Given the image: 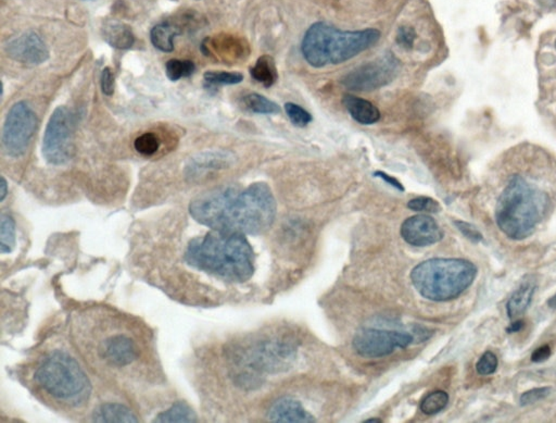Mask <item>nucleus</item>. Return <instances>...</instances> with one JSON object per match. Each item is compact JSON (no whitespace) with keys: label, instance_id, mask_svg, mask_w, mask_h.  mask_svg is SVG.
<instances>
[{"label":"nucleus","instance_id":"ddd939ff","mask_svg":"<svg viewBox=\"0 0 556 423\" xmlns=\"http://www.w3.org/2000/svg\"><path fill=\"white\" fill-rule=\"evenodd\" d=\"M401 235L408 244L425 247L441 241L444 232L435 219L426 214H417L403 222Z\"/></svg>","mask_w":556,"mask_h":423},{"label":"nucleus","instance_id":"79ce46f5","mask_svg":"<svg viewBox=\"0 0 556 423\" xmlns=\"http://www.w3.org/2000/svg\"><path fill=\"white\" fill-rule=\"evenodd\" d=\"M365 422H367V423H373V422L380 423V422H382V420H380V419H378V418H372V419H369V420L365 421Z\"/></svg>","mask_w":556,"mask_h":423},{"label":"nucleus","instance_id":"58836bf2","mask_svg":"<svg viewBox=\"0 0 556 423\" xmlns=\"http://www.w3.org/2000/svg\"><path fill=\"white\" fill-rule=\"evenodd\" d=\"M524 327L525 322L523 321V320H515V321H513L512 323L508 325L506 332H508V334L518 333V332L522 331V330L524 329Z\"/></svg>","mask_w":556,"mask_h":423},{"label":"nucleus","instance_id":"f257e3e1","mask_svg":"<svg viewBox=\"0 0 556 423\" xmlns=\"http://www.w3.org/2000/svg\"><path fill=\"white\" fill-rule=\"evenodd\" d=\"M70 334L86 365L105 380L131 390L161 381L154 335L137 318L110 307H88L72 313Z\"/></svg>","mask_w":556,"mask_h":423},{"label":"nucleus","instance_id":"6e6552de","mask_svg":"<svg viewBox=\"0 0 556 423\" xmlns=\"http://www.w3.org/2000/svg\"><path fill=\"white\" fill-rule=\"evenodd\" d=\"M74 119L67 107L55 109L43 137V156L53 166L67 164L73 155Z\"/></svg>","mask_w":556,"mask_h":423},{"label":"nucleus","instance_id":"bb28decb","mask_svg":"<svg viewBox=\"0 0 556 423\" xmlns=\"http://www.w3.org/2000/svg\"><path fill=\"white\" fill-rule=\"evenodd\" d=\"M449 395L444 391H436L424 398L421 404V410L427 416H434L446 407Z\"/></svg>","mask_w":556,"mask_h":423},{"label":"nucleus","instance_id":"72a5a7b5","mask_svg":"<svg viewBox=\"0 0 556 423\" xmlns=\"http://www.w3.org/2000/svg\"><path fill=\"white\" fill-rule=\"evenodd\" d=\"M417 34L412 26H401L397 33V43L405 49H412Z\"/></svg>","mask_w":556,"mask_h":423},{"label":"nucleus","instance_id":"9b49d317","mask_svg":"<svg viewBox=\"0 0 556 423\" xmlns=\"http://www.w3.org/2000/svg\"><path fill=\"white\" fill-rule=\"evenodd\" d=\"M414 340L415 336L410 332L365 328L355 336L353 348L360 356L382 358L392 355L398 348H408Z\"/></svg>","mask_w":556,"mask_h":423},{"label":"nucleus","instance_id":"f3484780","mask_svg":"<svg viewBox=\"0 0 556 423\" xmlns=\"http://www.w3.org/2000/svg\"><path fill=\"white\" fill-rule=\"evenodd\" d=\"M342 104L351 117L360 125H374L379 121L380 111L369 100L355 95L347 94L342 97Z\"/></svg>","mask_w":556,"mask_h":423},{"label":"nucleus","instance_id":"412c9836","mask_svg":"<svg viewBox=\"0 0 556 423\" xmlns=\"http://www.w3.org/2000/svg\"><path fill=\"white\" fill-rule=\"evenodd\" d=\"M177 26L171 24H157L150 32L152 45L163 53L174 51V38L179 34Z\"/></svg>","mask_w":556,"mask_h":423},{"label":"nucleus","instance_id":"4be33fe9","mask_svg":"<svg viewBox=\"0 0 556 423\" xmlns=\"http://www.w3.org/2000/svg\"><path fill=\"white\" fill-rule=\"evenodd\" d=\"M250 73H251L253 80L259 82L266 88L274 85L278 78L274 59L268 55L262 56L258 59L256 65L250 70Z\"/></svg>","mask_w":556,"mask_h":423},{"label":"nucleus","instance_id":"7ed1b4c3","mask_svg":"<svg viewBox=\"0 0 556 423\" xmlns=\"http://www.w3.org/2000/svg\"><path fill=\"white\" fill-rule=\"evenodd\" d=\"M189 212L211 230L258 235L274 222L276 200L268 184L254 183L245 189L227 187L202 194L190 203Z\"/></svg>","mask_w":556,"mask_h":423},{"label":"nucleus","instance_id":"cd10ccee","mask_svg":"<svg viewBox=\"0 0 556 423\" xmlns=\"http://www.w3.org/2000/svg\"><path fill=\"white\" fill-rule=\"evenodd\" d=\"M204 78L211 86L236 85L243 82V75L239 72L206 71Z\"/></svg>","mask_w":556,"mask_h":423},{"label":"nucleus","instance_id":"aec40b11","mask_svg":"<svg viewBox=\"0 0 556 423\" xmlns=\"http://www.w3.org/2000/svg\"><path fill=\"white\" fill-rule=\"evenodd\" d=\"M535 292H536V284L528 281L513 293L506 305V311L510 319H518L526 313L527 309L530 306Z\"/></svg>","mask_w":556,"mask_h":423},{"label":"nucleus","instance_id":"20e7f679","mask_svg":"<svg viewBox=\"0 0 556 423\" xmlns=\"http://www.w3.org/2000/svg\"><path fill=\"white\" fill-rule=\"evenodd\" d=\"M184 261L194 270L213 278L243 283L254 272V253L246 235L211 230L190 239Z\"/></svg>","mask_w":556,"mask_h":423},{"label":"nucleus","instance_id":"2f4dec72","mask_svg":"<svg viewBox=\"0 0 556 423\" xmlns=\"http://www.w3.org/2000/svg\"><path fill=\"white\" fill-rule=\"evenodd\" d=\"M498 364V357L493 352H486L477 362V372L481 375H493L497 371Z\"/></svg>","mask_w":556,"mask_h":423},{"label":"nucleus","instance_id":"4c0bfd02","mask_svg":"<svg viewBox=\"0 0 556 423\" xmlns=\"http://www.w3.org/2000/svg\"><path fill=\"white\" fill-rule=\"evenodd\" d=\"M375 175L376 177L384 179V182L389 183L392 187H396L399 191H404V187H403L402 184L399 182L398 179H394V177H390V175L386 174V173L382 172V171H378V172L375 173Z\"/></svg>","mask_w":556,"mask_h":423},{"label":"nucleus","instance_id":"393cba45","mask_svg":"<svg viewBox=\"0 0 556 423\" xmlns=\"http://www.w3.org/2000/svg\"><path fill=\"white\" fill-rule=\"evenodd\" d=\"M16 245V222L9 214H1L0 220V251L11 253Z\"/></svg>","mask_w":556,"mask_h":423},{"label":"nucleus","instance_id":"e433bc0d","mask_svg":"<svg viewBox=\"0 0 556 423\" xmlns=\"http://www.w3.org/2000/svg\"><path fill=\"white\" fill-rule=\"evenodd\" d=\"M552 350L549 345H543L541 348H537L535 352L531 355V360L536 364L539 362H543V361L547 360L551 357Z\"/></svg>","mask_w":556,"mask_h":423},{"label":"nucleus","instance_id":"f03ea898","mask_svg":"<svg viewBox=\"0 0 556 423\" xmlns=\"http://www.w3.org/2000/svg\"><path fill=\"white\" fill-rule=\"evenodd\" d=\"M498 157L495 164L504 179L495 200V224L508 239L522 241L535 232L551 209V194L542 181L555 172L556 158L533 143L518 144Z\"/></svg>","mask_w":556,"mask_h":423},{"label":"nucleus","instance_id":"f704fd0d","mask_svg":"<svg viewBox=\"0 0 556 423\" xmlns=\"http://www.w3.org/2000/svg\"><path fill=\"white\" fill-rule=\"evenodd\" d=\"M454 224H456V228L460 230V232L474 244H478V243L483 241V234L479 232L478 229L475 228L472 224H467L464 221H456Z\"/></svg>","mask_w":556,"mask_h":423},{"label":"nucleus","instance_id":"f8f14e48","mask_svg":"<svg viewBox=\"0 0 556 423\" xmlns=\"http://www.w3.org/2000/svg\"><path fill=\"white\" fill-rule=\"evenodd\" d=\"M5 51L16 63L28 66L41 65L49 58L48 47L35 32H26L12 39L6 45Z\"/></svg>","mask_w":556,"mask_h":423},{"label":"nucleus","instance_id":"dca6fc26","mask_svg":"<svg viewBox=\"0 0 556 423\" xmlns=\"http://www.w3.org/2000/svg\"><path fill=\"white\" fill-rule=\"evenodd\" d=\"M268 420L277 423L315 422L314 417L305 410L299 400L291 397L277 400L268 412Z\"/></svg>","mask_w":556,"mask_h":423},{"label":"nucleus","instance_id":"473e14b6","mask_svg":"<svg viewBox=\"0 0 556 423\" xmlns=\"http://www.w3.org/2000/svg\"><path fill=\"white\" fill-rule=\"evenodd\" d=\"M552 389L550 387H536V389L529 390V391L525 392L522 396H520V406L525 407V406L531 405L535 402H539V400H545V397L551 394Z\"/></svg>","mask_w":556,"mask_h":423},{"label":"nucleus","instance_id":"9d476101","mask_svg":"<svg viewBox=\"0 0 556 423\" xmlns=\"http://www.w3.org/2000/svg\"><path fill=\"white\" fill-rule=\"evenodd\" d=\"M401 63L392 53L364 63L342 78L345 88L357 92H372L392 83L400 72Z\"/></svg>","mask_w":556,"mask_h":423},{"label":"nucleus","instance_id":"6ab92c4d","mask_svg":"<svg viewBox=\"0 0 556 423\" xmlns=\"http://www.w3.org/2000/svg\"><path fill=\"white\" fill-rule=\"evenodd\" d=\"M93 420L96 422H138L133 410L117 402H105L99 406L93 414Z\"/></svg>","mask_w":556,"mask_h":423},{"label":"nucleus","instance_id":"0eeeda50","mask_svg":"<svg viewBox=\"0 0 556 423\" xmlns=\"http://www.w3.org/2000/svg\"><path fill=\"white\" fill-rule=\"evenodd\" d=\"M477 267L468 260L456 258H434L413 269L412 283L417 292L434 301L456 298L472 286Z\"/></svg>","mask_w":556,"mask_h":423},{"label":"nucleus","instance_id":"423d86ee","mask_svg":"<svg viewBox=\"0 0 556 423\" xmlns=\"http://www.w3.org/2000/svg\"><path fill=\"white\" fill-rule=\"evenodd\" d=\"M376 28L340 31L325 22L313 24L305 33L301 51L307 63L314 68L340 65L371 48L379 41Z\"/></svg>","mask_w":556,"mask_h":423},{"label":"nucleus","instance_id":"b1692460","mask_svg":"<svg viewBox=\"0 0 556 423\" xmlns=\"http://www.w3.org/2000/svg\"><path fill=\"white\" fill-rule=\"evenodd\" d=\"M195 412L185 402H175L172 407L161 412L157 416V422H194L196 421Z\"/></svg>","mask_w":556,"mask_h":423},{"label":"nucleus","instance_id":"5701e85b","mask_svg":"<svg viewBox=\"0 0 556 423\" xmlns=\"http://www.w3.org/2000/svg\"><path fill=\"white\" fill-rule=\"evenodd\" d=\"M241 103L248 111L259 115H275L280 111V107L276 103L256 93L246 95Z\"/></svg>","mask_w":556,"mask_h":423},{"label":"nucleus","instance_id":"1a4fd4ad","mask_svg":"<svg viewBox=\"0 0 556 423\" xmlns=\"http://www.w3.org/2000/svg\"><path fill=\"white\" fill-rule=\"evenodd\" d=\"M37 127L36 113L26 102H18L10 108L3 129V146L12 158L23 156Z\"/></svg>","mask_w":556,"mask_h":423},{"label":"nucleus","instance_id":"c9c22d12","mask_svg":"<svg viewBox=\"0 0 556 423\" xmlns=\"http://www.w3.org/2000/svg\"><path fill=\"white\" fill-rule=\"evenodd\" d=\"M101 90L105 96H112L115 93V75L110 68H105L101 72Z\"/></svg>","mask_w":556,"mask_h":423},{"label":"nucleus","instance_id":"a878e982","mask_svg":"<svg viewBox=\"0 0 556 423\" xmlns=\"http://www.w3.org/2000/svg\"><path fill=\"white\" fill-rule=\"evenodd\" d=\"M195 63L190 60L171 59L165 65V73L172 82L188 78L195 72Z\"/></svg>","mask_w":556,"mask_h":423},{"label":"nucleus","instance_id":"a211bd4d","mask_svg":"<svg viewBox=\"0 0 556 423\" xmlns=\"http://www.w3.org/2000/svg\"><path fill=\"white\" fill-rule=\"evenodd\" d=\"M103 37L105 43L120 51H125L133 47L135 35L130 26L119 21H108L103 24Z\"/></svg>","mask_w":556,"mask_h":423},{"label":"nucleus","instance_id":"2eb2a0df","mask_svg":"<svg viewBox=\"0 0 556 423\" xmlns=\"http://www.w3.org/2000/svg\"><path fill=\"white\" fill-rule=\"evenodd\" d=\"M233 160V155L229 152H206L196 155L189 159L186 166V175L192 179H202L204 175L226 168Z\"/></svg>","mask_w":556,"mask_h":423},{"label":"nucleus","instance_id":"4468645a","mask_svg":"<svg viewBox=\"0 0 556 423\" xmlns=\"http://www.w3.org/2000/svg\"><path fill=\"white\" fill-rule=\"evenodd\" d=\"M201 49L204 55L214 56L224 63L243 59L248 53V45L243 41L229 35L206 38L202 43Z\"/></svg>","mask_w":556,"mask_h":423},{"label":"nucleus","instance_id":"7c9ffc66","mask_svg":"<svg viewBox=\"0 0 556 423\" xmlns=\"http://www.w3.org/2000/svg\"><path fill=\"white\" fill-rule=\"evenodd\" d=\"M408 207L411 210H414V212H431V214L439 212L440 209H441L439 203L431 197L414 198V199L409 202Z\"/></svg>","mask_w":556,"mask_h":423},{"label":"nucleus","instance_id":"a19ab883","mask_svg":"<svg viewBox=\"0 0 556 423\" xmlns=\"http://www.w3.org/2000/svg\"><path fill=\"white\" fill-rule=\"evenodd\" d=\"M547 306L552 309H556V294L553 295L551 298L547 301Z\"/></svg>","mask_w":556,"mask_h":423},{"label":"nucleus","instance_id":"39448f33","mask_svg":"<svg viewBox=\"0 0 556 423\" xmlns=\"http://www.w3.org/2000/svg\"><path fill=\"white\" fill-rule=\"evenodd\" d=\"M31 383L36 393L59 409H82L93 393L88 373L65 348H51L41 355L35 362Z\"/></svg>","mask_w":556,"mask_h":423},{"label":"nucleus","instance_id":"c756f323","mask_svg":"<svg viewBox=\"0 0 556 423\" xmlns=\"http://www.w3.org/2000/svg\"><path fill=\"white\" fill-rule=\"evenodd\" d=\"M284 108L291 123L295 125V127H307L312 121L311 113H308L305 109H303L299 105L293 104V103H287V104H285Z\"/></svg>","mask_w":556,"mask_h":423},{"label":"nucleus","instance_id":"c85d7f7f","mask_svg":"<svg viewBox=\"0 0 556 423\" xmlns=\"http://www.w3.org/2000/svg\"><path fill=\"white\" fill-rule=\"evenodd\" d=\"M160 140L158 136L152 132H147V133L142 134L136 138L134 142V147H135L136 152L138 154L142 155V156L150 157L154 156L159 148H160Z\"/></svg>","mask_w":556,"mask_h":423},{"label":"nucleus","instance_id":"ea45409f","mask_svg":"<svg viewBox=\"0 0 556 423\" xmlns=\"http://www.w3.org/2000/svg\"><path fill=\"white\" fill-rule=\"evenodd\" d=\"M8 194V184L5 177H1V182H0V202L5 200L6 196Z\"/></svg>","mask_w":556,"mask_h":423}]
</instances>
